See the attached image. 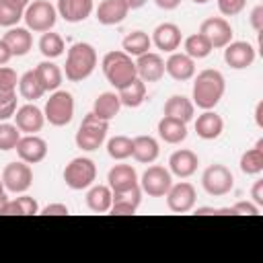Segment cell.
Here are the masks:
<instances>
[{
	"instance_id": "obj_25",
	"label": "cell",
	"mask_w": 263,
	"mask_h": 263,
	"mask_svg": "<svg viewBox=\"0 0 263 263\" xmlns=\"http://www.w3.org/2000/svg\"><path fill=\"white\" fill-rule=\"evenodd\" d=\"M160 154V146L152 136H136L132 140V158L142 164H152Z\"/></svg>"
},
{
	"instance_id": "obj_43",
	"label": "cell",
	"mask_w": 263,
	"mask_h": 263,
	"mask_svg": "<svg viewBox=\"0 0 263 263\" xmlns=\"http://www.w3.org/2000/svg\"><path fill=\"white\" fill-rule=\"evenodd\" d=\"M216 4L222 16H236L245 10L247 0H216Z\"/></svg>"
},
{
	"instance_id": "obj_22",
	"label": "cell",
	"mask_w": 263,
	"mask_h": 263,
	"mask_svg": "<svg viewBox=\"0 0 263 263\" xmlns=\"http://www.w3.org/2000/svg\"><path fill=\"white\" fill-rule=\"evenodd\" d=\"M107 185L111 187V191H123L140 185V179L132 164H115L107 173Z\"/></svg>"
},
{
	"instance_id": "obj_17",
	"label": "cell",
	"mask_w": 263,
	"mask_h": 263,
	"mask_svg": "<svg viewBox=\"0 0 263 263\" xmlns=\"http://www.w3.org/2000/svg\"><path fill=\"white\" fill-rule=\"evenodd\" d=\"M164 72L177 80V82H185V80H191L195 76V60L189 58L185 51H173L168 55V60L164 62Z\"/></svg>"
},
{
	"instance_id": "obj_40",
	"label": "cell",
	"mask_w": 263,
	"mask_h": 263,
	"mask_svg": "<svg viewBox=\"0 0 263 263\" xmlns=\"http://www.w3.org/2000/svg\"><path fill=\"white\" fill-rule=\"evenodd\" d=\"M16 84H18L16 72L8 66H0V103H8L16 99Z\"/></svg>"
},
{
	"instance_id": "obj_38",
	"label": "cell",
	"mask_w": 263,
	"mask_h": 263,
	"mask_svg": "<svg viewBox=\"0 0 263 263\" xmlns=\"http://www.w3.org/2000/svg\"><path fill=\"white\" fill-rule=\"evenodd\" d=\"M66 45H64V39L58 35V33H51V31H45L39 39V51L45 60H55L64 53Z\"/></svg>"
},
{
	"instance_id": "obj_46",
	"label": "cell",
	"mask_w": 263,
	"mask_h": 263,
	"mask_svg": "<svg viewBox=\"0 0 263 263\" xmlns=\"http://www.w3.org/2000/svg\"><path fill=\"white\" fill-rule=\"evenodd\" d=\"M41 214H43V216H68L70 210H68V205H64V203H49V205H45V208L41 210Z\"/></svg>"
},
{
	"instance_id": "obj_50",
	"label": "cell",
	"mask_w": 263,
	"mask_h": 263,
	"mask_svg": "<svg viewBox=\"0 0 263 263\" xmlns=\"http://www.w3.org/2000/svg\"><path fill=\"white\" fill-rule=\"evenodd\" d=\"M154 4L162 10H175V8H179L181 0H154Z\"/></svg>"
},
{
	"instance_id": "obj_11",
	"label": "cell",
	"mask_w": 263,
	"mask_h": 263,
	"mask_svg": "<svg viewBox=\"0 0 263 263\" xmlns=\"http://www.w3.org/2000/svg\"><path fill=\"white\" fill-rule=\"evenodd\" d=\"M199 33L210 41L212 49H224L232 41V27L224 16H210L201 23Z\"/></svg>"
},
{
	"instance_id": "obj_28",
	"label": "cell",
	"mask_w": 263,
	"mask_h": 263,
	"mask_svg": "<svg viewBox=\"0 0 263 263\" xmlns=\"http://www.w3.org/2000/svg\"><path fill=\"white\" fill-rule=\"evenodd\" d=\"M162 113H164L166 117H175V119H179V121H185V123H187V121H191V119H193L195 105H193V101H191V99H187V97H183V95H173V97H168V99H166Z\"/></svg>"
},
{
	"instance_id": "obj_23",
	"label": "cell",
	"mask_w": 263,
	"mask_h": 263,
	"mask_svg": "<svg viewBox=\"0 0 263 263\" xmlns=\"http://www.w3.org/2000/svg\"><path fill=\"white\" fill-rule=\"evenodd\" d=\"M127 12H129V8H127L125 0H103L97 6V21L105 27L119 25L125 21Z\"/></svg>"
},
{
	"instance_id": "obj_24",
	"label": "cell",
	"mask_w": 263,
	"mask_h": 263,
	"mask_svg": "<svg viewBox=\"0 0 263 263\" xmlns=\"http://www.w3.org/2000/svg\"><path fill=\"white\" fill-rule=\"evenodd\" d=\"M222 132H224V119L214 109H208L201 115H197V119H195V134L201 140H216V138H220Z\"/></svg>"
},
{
	"instance_id": "obj_45",
	"label": "cell",
	"mask_w": 263,
	"mask_h": 263,
	"mask_svg": "<svg viewBox=\"0 0 263 263\" xmlns=\"http://www.w3.org/2000/svg\"><path fill=\"white\" fill-rule=\"evenodd\" d=\"M249 23H251V27H253L255 33H261V29H263V6H261V4H257V6L251 10Z\"/></svg>"
},
{
	"instance_id": "obj_14",
	"label": "cell",
	"mask_w": 263,
	"mask_h": 263,
	"mask_svg": "<svg viewBox=\"0 0 263 263\" xmlns=\"http://www.w3.org/2000/svg\"><path fill=\"white\" fill-rule=\"evenodd\" d=\"M255 58H257V51L249 41H230L224 47V62L232 70H245L253 66Z\"/></svg>"
},
{
	"instance_id": "obj_7",
	"label": "cell",
	"mask_w": 263,
	"mask_h": 263,
	"mask_svg": "<svg viewBox=\"0 0 263 263\" xmlns=\"http://www.w3.org/2000/svg\"><path fill=\"white\" fill-rule=\"evenodd\" d=\"M97 179V166L90 158L86 156H76L72 158L66 168H64V183L74 189V191H82L88 189Z\"/></svg>"
},
{
	"instance_id": "obj_2",
	"label": "cell",
	"mask_w": 263,
	"mask_h": 263,
	"mask_svg": "<svg viewBox=\"0 0 263 263\" xmlns=\"http://www.w3.org/2000/svg\"><path fill=\"white\" fill-rule=\"evenodd\" d=\"M97 68V49L90 43L78 41L68 49L66 64H64V76L70 82H82L86 80Z\"/></svg>"
},
{
	"instance_id": "obj_37",
	"label": "cell",
	"mask_w": 263,
	"mask_h": 263,
	"mask_svg": "<svg viewBox=\"0 0 263 263\" xmlns=\"http://www.w3.org/2000/svg\"><path fill=\"white\" fill-rule=\"evenodd\" d=\"M18 95L27 101H37L45 95V88L41 86L35 70H29L18 78Z\"/></svg>"
},
{
	"instance_id": "obj_16",
	"label": "cell",
	"mask_w": 263,
	"mask_h": 263,
	"mask_svg": "<svg viewBox=\"0 0 263 263\" xmlns=\"http://www.w3.org/2000/svg\"><path fill=\"white\" fill-rule=\"evenodd\" d=\"M136 72L142 82H158L164 76V60L160 53L146 51L136 60Z\"/></svg>"
},
{
	"instance_id": "obj_32",
	"label": "cell",
	"mask_w": 263,
	"mask_h": 263,
	"mask_svg": "<svg viewBox=\"0 0 263 263\" xmlns=\"http://www.w3.org/2000/svg\"><path fill=\"white\" fill-rule=\"evenodd\" d=\"M117 97L121 101V107L136 109L146 101V82H142L140 78H134L129 84L117 90Z\"/></svg>"
},
{
	"instance_id": "obj_19",
	"label": "cell",
	"mask_w": 263,
	"mask_h": 263,
	"mask_svg": "<svg viewBox=\"0 0 263 263\" xmlns=\"http://www.w3.org/2000/svg\"><path fill=\"white\" fill-rule=\"evenodd\" d=\"M152 43L164 51V53H173L175 49H179L181 41H183V35H181V29L175 25V23H160L154 31H152Z\"/></svg>"
},
{
	"instance_id": "obj_56",
	"label": "cell",
	"mask_w": 263,
	"mask_h": 263,
	"mask_svg": "<svg viewBox=\"0 0 263 263\" xmlns=\"http://www.w3.org/2000/svg\"><path fill=\"white\" fill-rule=\"evenodd\" d=\"M21 2H25V4H29V0H21Z\"/></svg>"
},
{
	"instance_id": "obj_41",
	"label": "cell",
	"mask_w": 263,
	"mask_h": 263,
	"mask_svg": "<svg viewBox=\"0 0 263 263\" xmlns=\"http://www.w3.org/2000/svg\"><path fill=\"white\" fill-rule=\"evenodd\" d=\"M107 154L113 160H125L132 156V138L127 136H113L107 142Z\"/></svg>"
},
{
	"instance_id": "obj_55",
	"label": "cell",
	"mask_w": 263,
	"mask_h": 263,
	"mask_svg": "<svg viewBox=\"0 0 263 263\" xmlns=\"http://www.w3.org/2000/svg\"><path fill=\"white\" fill-rule=\"evenodd\" d=\"M4 193V183H2V179H0V195Z\"/></svg>"
},
{
	"instance_id": "obj_9",
	"label": "cell",
	"mask_w": 263,
	"mask_h": 263,
	"mask_svg": "<svg viewBox=\"0 0 263 263\" xmlns=\"http://www.w3.org/2000/svg\"><path fill=\"white\" fill-rule=\"evenodd\" d=\"M173 185V175L168 168L160 166V164H152L148 166L142 177H140V189L142 193L150 195V197H164L166 191Z\"/></svg>"
},
{
	"instance_id": "obj_48",
	"label": "cell",
	"mask_w": 263,
	"mask_h": 263,
	"mask_svg": "<svg viewBox=\"0 0 263 263\" xmlns=\"http://www.w3.org/2000/svg\"><path fill=\"white\" fill-rule=\"evenodd\" d=\"M16 111V99L8 103H0V121H8Z\"/></svg>"
},
{
	"instance_id": "obj_5",
	"label": "cell",
	"mask_w": 263,
	"mask_h": 263,
	"mask_svg": "<svg viewBox=\"0 0 263 263\" xmlns=\"http://www.w3.org/2000/svg\"><path fill=\"white\" fill-rule=\"evenodd\" d=\"M23 21L27 23L29 31L45 33V31L53 29V25L58 21V10L49 0H33L25 6Z\"/></svg>"
},
{
	"instance_id": "obj_10",
	"label": "cell",
	"mask_w": 263,
	"mask_h": 263,
	"mask_svg": "<svg viewBox=\"0 0 263 263\" xmlns=\"http://www.w3.org/2000/svg\"><path fill=\"white\" fill-rule=\"evenodd\" d=\"M0 179H2L6 191H10V193H25L33 185V171H31V166L27 162L14 160V162H8L4 166Z\"/></svg>"
},
{
	"instance_id": "obj_34",
	"label": "cell",
	"mask_w": 263,
	"mask_h": 263,
	"mask_svg": "<svg viewBox=\"0 0 263 263\" xmlns=\"http://www.w3.org/2000/svg\"><path fill=\"white\" fill-rule=\"evenodd\" d=\"M150 47H152V39L144 31H132L121 41V49L127 55H136V58L142 55V53H146V51H150Z\"/></svg>"
},
{
	"instance_id": "obj_35",
	"label": "cell",
	"mask_w": 263,
	"mask_h": 263,
	"mask_svg": "<svg viewBox=\"0 0 263 263\" xmlns=\"http://www.w3.org/2000/svg\"><path fill=\"white\" fill-rule=\"evenodd\" d=\"M2 214L4 216H35V214H39V203H37L35 197L21 193L16 199L6 201Z\"/></svg>"
},
{
	"instance_id": "obj_3",
	"label": "cell",
	"mask_w": 263,
	"mask_h": 263,
	"mask_svg": "<svg viewBox=\"0 0 263 263\" xmlns=\"http://www.w3.org/2000/svg\"><path fill=\"white\" fill-rule=\"evenodd\" d=\"M101 66H103V74H105L107 82H109L111 86H115L117 90L123 88L125 84H129L134 78H138L136 62H134L132 55H127L123 49L105 53Z\"/></svg>"
},
{
	"instance_id": "obj_29",
	"label": "cell",
	"mask_w": 263,
	"mask_h": 263,
	"mask_svg": "<svg viewBox=\"0 0 263 263\" xmlns=\"http://www.w3.org/2000/svg\"><path fill=\"white\" fill-rule=\"evenodd\" d=\"M35 74L41 82V86L45 88V92H53L60 88L62 84V78H64V72L60 70L58 64H53L51 60H45V62H39L35 66Z\"/></svg>"
},
{
	"instance_id": "obj_36",
	"label": "cell",
	"mask_w": 263,
	"mask_h": 263,
	"mask_svg": "<svg viewBox=\"0 0 263 263\" xmlns=\"http://www.w3.org/2000/svg\"><path fill=\"white\" fill-rule=\"evenodd\" d=\"M25 6L21 0H0V27H16L25 14Z\"/></svg>"
},
{
	"instance_id": "obj_39",
	"label": "cell",
	"mask_w": 263,
	"mask_h": 263,
	"mask_svg": "<svg viewBox=\"0 0 263 263\" xmlns=\"http://www.w3.org/2000/svg\"><path fill=\"white\" fill-rule=\"evenodd\" d=\"M183 49H185V53H187L189 58H193V60H203V58H208V55L212 53V45H210V41H208L201 33L189 35V37L183 41Z\"/></svg>"
},
{
	"instance_id": "obj_26",
	"label": "cell",
	"mask_w": 263,
	"mask_h": 263,
	"mask_svg": "<svg viewBox=\"0 0 263 263\" xmlns=\"http://www.w3.org/2000/svg\"><path fill=\"white\" fill-rule=\"evenodd\" d=\"M4 43L10 47L12 55H27L33 47V35L27 27H10L6 33H4Z\"/></svg>"
},
{
	"instance_id": "obj_33",
	"label": "cell",
	"mask_w": 263,
	"mask_h": 263,
	"mask_svg": "<svg viewBox=\"0 0 263 263\" xmlns=\"http://www.w3.org/2000/svg\"><path fill=\"white\" fill-rule=\"evenodd\" d=\"M238 166L245 175H251V177L259 175L263 171V140H257V144L253 148L242 152Z\"/></svg>"
},
{
	"instance_id": "obj_1",
	"label": "cell",
	"mask_w": 263,
	"mask_h": 263,
	"mask_svg": "<svg viewBox=\"0 0 263 263\" xmlns=\"http://www.w3.org/2000/svg\"><path fill=\"white\" fill-rule=\"evenodd\" d=\"M224 90H226V80H224L222 72L205 68L193 80V90H191L193 105H197L203 111L214 109L220 103V99L224 97Z\"/></svg>"
},
{
	"instance_id": "obj_27",
	"label": "cell",
	"mask_w": 263,
	"mask_h": 263,
	"mask_svg": "<svg viewBox=\"0 0 263 263\" xmlns=\"http://www.w3.org/2000/svg\"><path fill=\"white\" fill-rule=\"evenodd\" d=\"M156 132H158V138L162 142H166V144H181L187 138V123L179 121L175 117L162 115V119L156 125Z\"/></svg>"
},
{
	"instance_id": "obj_18",
	"label": "cell",
	"mask_w": 263,
	"mask_h": 263,
	"mask_svg": "<svg viewBox=\"0 0 263 263\" xmlns=\"http://www.w3.org/2000/svg\"><path fill=\"white\" fill-rule=\"evenodd\" d=\"M58 16H62L66 23H82L86 21L92 10H95V2L92 0H58Z\"/></svg>"
},
{
	"instance_id": "obj_6",
	"label": "cell",
	"mask_w": 263,
	"mask_h": 263,
	"mask_svg": "<svg viewBox=\"0 0 263 263\" xmlns=\"http://www.w3.org/2000/svg\"><path fill=\"white\" fill-rule=\"evenodd\" d=\"M45 121H49L53 127H64L74 117V97L68 90H53L51 97L45 101L43 107Z\"/></svg>"
},
{
	"instance_id": "obj_52",
	"label": "cell",
	"mask_w": 263,
	"mask_h": 263,
	"mask_svg": "<svg viewBox=\"0 0 263 263\" xmlns=\"http://www.w3.org/2000/svg\"><path fill=\"white\" fill-rule=\"evenodd\" d=\"M261 109H263V103H257V109H255V121L259 127H263V119H261Z\"/></svg>"
},
{
	"instance_id": "obj_31",
	"label": "cell",
	"mask_w": 263,
	"mask_h": 263,
	"mask_svg": "<svg viewBox=\"0 0 263 263\" xmlns=\"http://www.w3.org/2000/svg\"><path fill=\"white\" fill-rule=\"evenodd\" d=\"M113 191L109 185H92L86 193V208L95 214H105L111 210Z\"/></svg>"
},
{
	"instance_id": "obj_44",
	"label": "cell",
	"mask_w": 263,
	"mask_h": 263,
	"mask_svg": "<svg viewBox=\"0 0 263 263\" xmlns=\"http://www.w3.org/2000/svg\"><path fill=\"white\" fill-rule=\"evenodd\" d=\"M232 216H257L259 214V205H255L253 201H238L234 205H230Z\"/></svg>"
},
{
	"instance_id": "obj_47",
	"label": "cell",
	"mask_w": 263,
	"mask_h": 263,
	"mask_svg": "<svg viewBox=\"0 0 263 263\" xmlns=\"http://www.w3.org/2000/svg\"><path fill=\"white\" fill-rule=\"evenodd\" d=\"M251 197H253V203L263 208V179H257L251 187Z\"/></svg>"
},
{
	"instance_id": "obj_49",
	"label": "cell",
	"mask_w": 263,
	"mask_h": 263,
	"mask_svg": "<svg viewBox=\"0 0 263 263\" xmlns=\"http://www.w3.org/2000/svg\"><path fill=\"white\" fill-rule=\"evenodd\" d=\"M10 58H12L10 47L4 43V39H0V66H6L10 62Z\"/></svg>"
},
{
	"instance_id": "obj_54",
	"label": "cell",
	"mask_w": 263,
	"mask_h": 263,
	"mask_svg": "<svg viewBox=\"0 0 263 263\" xmlns=\"http://www.w3.org/2000/svg\"><path fill=\"white\" fill-rule=\"evenodd\" d=\"M191 2H195V4H205V2H210V0H191Z\"/></svg>"
},
{
	"instance_id": "obj_12",
	"label": "cell",
	"mask_w": 263,
	"mask_h": 263,
	"mask_svg": "<svg viewBox=\"0 0 263 263\" xmlns=\"http://www.w3.org/2000/svg\"><path fill=\"white\" fill-rule=\"evenodd\" d=\"M166 208L175 214H187L195 208L197 201V191L191 183L181 181L177 185H171V189L166 191Z\"/></svg>"
},
{
	"instance_id": "obj_13",
	"label": "cell",
	"mask_w": 263,
	"mask_h": 263,
	"mask_svg": "<svg viewBox=\"0 0 263 263\" xmlns=\"http://www.w3.org/2000/svg\"><path fill=\"white\" fill-rule=\"evenodd\" d=\"M16 154L18 160L27 162V164H37L47 156V142L43 138H39L37 134H25L21 136L18 144H16Z\"/></svg>"
},
{
	"instance_id": "obj_51",
	"label": "cell",
	"mask_w": 263,
	"mask_h": 263,
	"mask_svg": "<svg viewBox=\"0 0 263 263\" xmlns=\"http://www.w3.org/2000/svg\"><path fill=\"white\" fill-rule=\"evenodd\" d=\"M148 0H125V4H127V8L129 10H136V8H142L144 4H146Z\"/></svg>"
},
{
	"instance_id": "obj_21",
	"label": "cell",
	"mask_w": 263,
	"mask_h": 263,
	"mask_svg": "<svg viewBox=\"0 0 263 263\" xmlns=\"http://www.w3.org/2000/svg\"><path fill=\"white\" fill-rule=\"evenodd\" d=\"M142 203V189L140 185L132 187V189H123V191H113V201H111V214L117 216H127V214H136V210Z\"/></svg>"
},
{
	"instance_id": "obj_8",
	"label": "cell",
	"mask_w": 263,
	"mask_h": 263,
	"mask_svg": "<svg viewBox=\"0 0 263 263\" xmlns=\"http://www.w3.org/2000/svg\"><path fill=\"white\" fill-rule=\"evenodd\" d=\"M201 187L212 197H224L234 189V177L228 166L214 162L201 175Z\"/></svg>"
},
{
	"instance_id": "obj_4",
	"label": "cell",
	"mask_w": 263,
	"mask_h": 263,
	"mask_svg": "<svg viewBox=\"0 0 263 263\" xmlns=\"http://www.w3.org/2000/svg\"><path fill=\"white\" fill-rule=\"evenodd\" d=\"M107 132H109V121L105 119H99L92 111L84 115L76 136H74V142L80 150L84 152H92V150H99L103 146V142L107 140Z\"/></svg>"
},
{
	"instance_id": "obj_30",
	"label": "cell",
	"mask_w": 263,
	"mask_h": 263,
	"mask_svg": "<svg viewBox=\"0 0 263 263\" xmlns=\"http://www.w3.org/2000/svg\"><path fill=\"white\" fill-rule=\"evenodd\" d=\"M119 109H121V101H119L117 92H111V90L101 92V95L95 99V103H92V113H95L99 119H105V121L115 119L117 113H119Z\"/></svg>"
},
{
	"instance_id": "obj_42",
	"label": "cell",
	"mask_w": 263,
	"mask_h": 263,
	"mask_svg": "<svg viewBox=\"0 0 263 263\" xmlns=\"http://www.w3.org/2000/svg\"><path fill=\"white\" fill-rule=\"evenodd\" d=\"M18 140H21V129L14 123L0 121V152L14 150Z\"/></svg>"
},
{
	"instance_id": "obj_20",
	"label": "cell",
	"mask_w": 263,
	"mask_h": 263,
	"mask_svg": "<svg viewBox=\"0 0 263 263\" xmlns=\"http://www.w3.org/2000/svg\"><path fill=\"white\" fill-rule=\"evenodd\" d=\"M197 164H199L197 154L187 148L175 150L168 158V171H171V175H175L179 179H189L197 171Z\"/></svg>"
},
{
	"instance_id": "obj_15",
	"label": "cell",
	"mask_w": 263,
	"mask_h": 263,
	"mask_svg": "<svg viewBox=\"0 0 263 263\" xmlns=\"http://www.w3.org/2000/svg\"><path fill=\"white\" fill-rule=\"evenodd\" d=\"M12 117H14V125L21 129V134H37V132H41V127L45 123L43 111L33 103L16 107Z\"/></svg>"
},
{
	"instance_id": "obj_53",
	"label": "cell",
	"mask_w": 263,
	"mask_h": 263,
	"mask_svg": "<svg viewBox=\"0 0 263 263\" xmlns=\"http://www.w3.org/2000/svg\"><path fill=\"white\" fill-rule=\"evenodd\" d=\"M6 201H8V197H6V193H2V195H0V214L4 212V205H6Z\"/></svg>"
}]
</instances>
